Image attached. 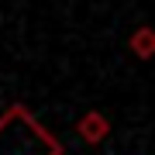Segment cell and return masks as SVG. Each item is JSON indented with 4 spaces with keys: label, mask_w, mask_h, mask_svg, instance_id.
<instances>
[{
    "label": "cell",
    "mask_w": 155,
    "mask_h": 155,
    "mask_svg": "<svg viewBox=\"0 0 155 155\" xmlns=\"http://www.w3.org/2000/svg\"><path fill=\"white\" fill-rule=\"evenodd\" d=\"M76 131H79V138H83L86 145H100V141L110 138V121H107L100 110H86L76 121Z\"/></svg>",
    "instance_id": "cell-2"
},
{
    "label": "cell",
    "mask_w": 155,
    "mask_h": 155,
    "mask_svg": "<svg viewBox=\"0 0 155 155\" xmlns=\"http://www.w3.org/2000/svg\"><path fill=\"white\" fill-rule=\"evenodd\" d=\"M0 155H62V141L24 104H11L0 114Z\"/></svg>",
    "instance_id": "cell-1"
},
{
    "label": "cell",
    "mask_w": 155,
    "mask_h": 155,
    "mask_svg": "<svg viewBox=\"0 0 155 155\" xmlns=\"http://www.w3.org/2000/svg\"><path fill=\"white\" fill-rule=\"evenodd\" d=\"M127 48H131L141 62H145V59H152V52H155V31L148 28V24L134 28V31H131V38H127Z\"/></svg>",
    "instance_id": "cell-3"
}]
</instances>
